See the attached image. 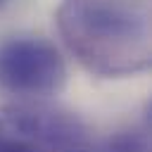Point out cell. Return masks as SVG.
I'll return each instance as SVG.
<instances>
[{
  "mask_svg": "<svg viewBox=\"0 0 152 152\" xmlns=\"http://www.w3.org/2000/svg\"><path fill=\"white\" fill-rule=\"evenodd\" d=\"M5 5H7V0H0V7H5Z\"/></svg>",
  "mask_w": 152,
  "mask_h": 152,
  "instance_id": "5",
  "label": "cell"
},
{
  "mask_svg": "<svg viewBox=\"0 0 152 152\" xmlns=\"http://www.w3.org/2000/svg\"><path fill=\"white\" fill-rule=\"evenodd\" d=\"M66 83L62 52L36 36H12L0 40V90L19 100H43Z\"/></svg>",
  "mask_w": 152,
  "mask_h": 152,
  "instance_id": "3",
  "label": "cell"
},
{
  "mask_svg": "<svg viewBox=\"0 0 152 152\" xmlns=\"http://www.w3.org/2000/svg\"><path fill=\"white\" fill-rule=\"evenodd\" d=\"M55 19L86 71L124 78L150 66V0H62Z\"/></svg>",
  "mask_w": 152,
  "mask_h": 152,
  "instance_id": "1",
  "label": "cell"
},
{
  "mask_svg": "<svg viewBox=\"0 0 152 152\" xmlns=\"http://www.w3.org/2000/svg\"><path fill=\"white\" fill-rule=\"evenodd\" d=\"M93 152H150V124L147 119L135 126L119 128L102 138L100 142H93Z\"/></svg>",
  "mask_w": 152,
  "mask_h": 152,
  "instance_id": "4",
  "label": "cell"
},
{
  "mask_svg": "<svg viewBox=\"0 0 152 152\" xmlns=\"http://www.w3.org/2000/svg\"><path fill=\"white\" fill-rule=\"evenodd\" d=\"M86 121L52 102L17 100L0 107V152H93Z\"/></svg>",
  "mask_w": 152,
  "mask_h": 152,
  "instance_id": "2",
  "label": "cell"
}]
</instances>
